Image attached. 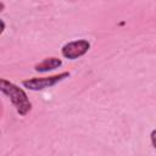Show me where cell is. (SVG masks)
Segmentation results:
<instances>
[{"label":"cell","mask_w":156,"mask_h":156,"mask_svg":"<svg viewBox=\"0 0 156 156\" xmlns=\"http://www.w3.org/2000/svg\"><path fill=\"white\" fill-rule=\"evenodd\" d=\"M89 49H90V43L85 39H79L65 44L61 49V54L63 57L68 60H76L85 55Z\"/></svg>","instance_id":"3957f363"},{"label":"cell","mask_w":156,"mask_h":156,"mask_svg":"<svg viewBox=\"0 0 156 156\" xmlns=\"http://www.w3.org/2000/svg\"><path fill=\"white\" fill-rule=\"evenodd\" d=\"M61 65H62V61L60 58H57V57H46L41 62H39L34 66V71H37V72H49V71L58 68Z\"/></svg>","instance_id":"277c9868"},{"label":"cell","mask_w":156,"mask_h":156,"mask_svg":"<svg viewBox=\"0 0 156 156\" xmlns=\"http://www.w3.org/2000/svg\"><path fill=\"white\" fill-rule=\"evenodd\" d=\"M0 23H1V30H0V33L2 34L4 30H5V22H4V20H0Z\"/></svg>","instance_id":"8992f818"},{"label":"cell","mask_w":156,"mask_h":156,"mask_svg":"<svg viewBox=\"0 0 156 156\" xmlns=\"http://www.w3.org/2000/svg\"><path fill=\"white\" fill-rule=\"evenodd\" d=\"M0 90L6 96H9L10 101L12 102V105L15 106V108L20 116H27L30 112L32 104L23 89H21L16 84L11 83L10 80H6L2 78L0 80Z\"/></svg>","instance_id":"6da1fadb"},{"label":"cell","mask_w":156,"mask_h":156,"mask_svg":"<svg viewBox=\"0 0 156 156\" xmlns=\"http://www.w3.org/2000/svg\"><path fill=\"white\" fill-rule=\"evenodd\" d=\"M71 76L69 72H62L60 74L50 76V77H43V78H29L22 82V85L29 90H43L46 88H51L56 85L57 83L62 82L63 79L68 78Z\"/></svg>","instance_id":"7a4b0ae2"},{"label":"cell","mask_w":156,"mask_h":156,"mask_svg":"<svg viewBox=\"0 0 156 156\" xmlns=\"http://www.w3.org/2000/svg\"><path fill=\"white\" fill-rule=\"evenodd\" d=\"M150 140H151L152 146L156 149V129H154V130L151 132V134H150Z\"/></svg>","instance_id":"5b68a950"}]
</instances>
